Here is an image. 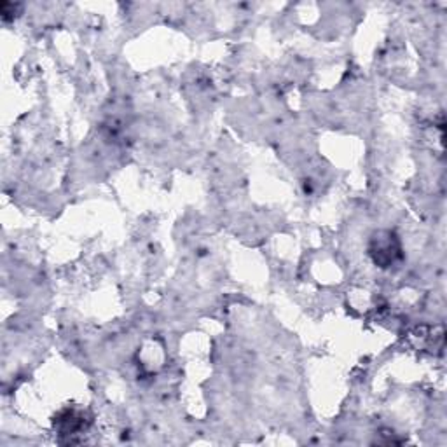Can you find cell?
I'll return each mask as SVG.
<instances>
[{
	"mask_svg": "<svg viewBox=\"0 0 447 447\" xmlns=\"http://www.w3.org/2000/svg\"><path fill=\"white\" fill-rule=\"evenodd\" d=\"M388 240L383 241L381 238H374V247L371 248V253L374 255V260L378 264H383V267L390 266L391 262H393L395 255H397L398 252H400V248H398V243L397 240H395L393 234L388 233Z\"/></svg>",
	"mask_w": 447,
	"mask_h": 447,
	"instance_id": "6da1fadb",
	"label": "cell"
}]
</instances>
